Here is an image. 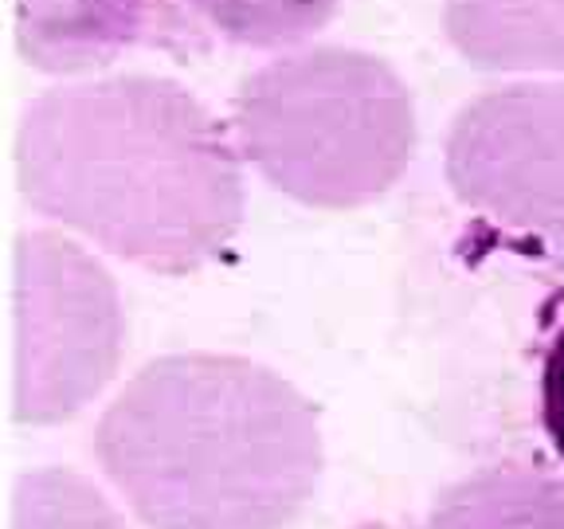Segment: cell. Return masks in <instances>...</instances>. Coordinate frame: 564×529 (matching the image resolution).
<instances>
[{"label":"cell","instance_id":"6da1fadb","mask_svg":"<svg viewBox=\"0 0 564 529\" xmlns=\"http://www.w3.org/2000/svg\"><path fill=\"white\" fill-rule=\"evenodd\" d=\"M17 181L44 220L158 274L208 267L243 220L236 141L193 90L161 75L32 98L17 126Z\"/></svg>","mask_w":564,"mask_h":529},{"label":"cell","instance_id":"7a4b0ae2","mask_svg":"<svg viewBox=\"0 0 564 529\" xmlns=\"http://www.w3.org/2000/svg\"><path fill=\"white\" fill-rule=\"evenodd\" d=\"M95 458L150 529H291L322 483L299 388L231 353H169L106 404Z\"/></svg>","mask_w":564,"mask_h":529},{"label":"cell","instance_id":"3957f363","mask_svg":"<svg viewBox=\"0 0 564 529\" xmlns=\"http://www.w3.org/2000/svg\"><path fill=\"white\" fill-rule=\"evenodd\" d=\"M239 158L306 208H361L404 176L415 102L380 55L317 44L274 55L231 98Z\"/></svg>","mask_w":564,"mask_h":529},{"label":"cell","instance_id":"277c9868","mask_svg":"<svg viewBox=\"0 0 564 529\" xmlns=\"http://www.w3.org/2000/svg\"><path fill=\"white\" fill-rule=\"evenodd\" d=\"M122 299L102 263L55 231L17 239L12 415L47 428L79 415L110 385L122 357Z\"/></svg>","mask_w":564,"mask_h":529},{"label":"cell","instance_id":"5b68a950","mask_svg":"<svg viewBox=\"0 0 564 529\" xmlns=\"http://www.w3.org/2000/svg\"><path fill=\"white\" fill-rule=\"evenodd\" d=\"M443 153L470 212L564 256V83L482 90L455 115Z\"/></svg>","mask_w":564,"mask_h":529},{"label":"cell","instance_id":"8992f818","mask_svg":"<svg viewBox=\"0 0 564 529\" xmlns=\"http://www.w3.org/2000/svg\"><path fill=\"white\" fill-rule=\"evenodd\" d=\"M181 32V0H17V47L47 75L106 67L145 40Z\"/></svg>","mask_w":564,"mask_h":529},{"label":"cell","instance_id":"52a82bcc","mask_svg":"<svg viewBox=\"0 0 564 529\" xmlns=\"http://www.w3.org/2000/svg\"><path fill=\"white\" fill-rule=\"evenodd\" d=\"M443 32L470 67L564 75V0H443Z\"/></svg>","mask_w":564,"mask_h":529},{"label":"cell","instance_id":"ba28073f","mask_svg":"<svg viewBox=\"0 0 564 529\" xmlns=\"http://www.w3.org/2000/svg\"><path fill=\"white\" fill-rule=\"evenodd\" d=\"M415 529H564V475L545 463H490L432 503Z\"/></svg>","mask_w":564,"mask_h":529},{"label":"cell","instance_id":"9c48e42d","mask_svg":"<svg viewBox=\"0 0 564 529\" xmlns=\"http://www.w3.org/2000/svg\"><path fill=\"white\" fill-rule=\"evenodd\" d=\"M12 529H126L115 503L67 467H35L17 478Z\"/></svg>","mask_w":564,"mask_h":529},{"label":"cell","instance_id":"30bf717a","mask_svg":"<svg viewBox=\"0 0 564 529\" xmlns=\"http://www.w3.org/2000/svg\"><path fill=\"white\" fill-rule=\"evenodd\" d=\"M208 28L239 47H291L334 17L337 0H188Z\"/></svg>","mask_w":564,"mask_h":529},{"label":"cell","instance_id":"8fae6325","mask_svg":"<svg viewBox=\"0 0 564 529\" xmlns=\"http://www.w3.org/2000/svg\"><path fill=\"white\" fill-rule=\"evenodd\" d=\"M541 423L556 458L564 463V322L549 342L545 369H541Z\"/></svg>","mask_w":564,"mask_h":529}]
</instances>
